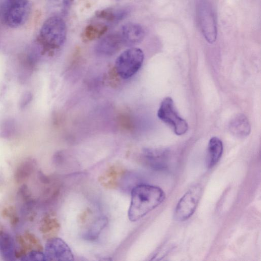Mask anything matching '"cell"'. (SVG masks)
Masks as SVG:
<instances>
[{"instance_id": "obj_18", "label": "cell", "mask_w": 261, "mask_h": 261, "mask_svg": "<svg viewBox=\"0 0 261 261\" xmlns=\"http://www.w3.org/2000/svg\"><path fill=\"white\" fill-rule=\"evenodd\" d=\"M107 27L103 24L88 25L83 33V38L86 41H91L99 38L107 31Z\"/></svg>"}, {"instance_id": "obj_10", "label": "cell", "mask_w": 261, "mask_h": 261, "mask_svg": "<svg viewBox=\"0 0 261 261\" xmlns=\"http://www.w3.org/2000/svg\"><path fill=\"white\" fill-rule=\"evenodd\" d=\"M123 44L120 34L113 33L102 38L97 43L95 49L99 54L111 56L117 53Z\"/></svg>"}, {"instance_id": "obj_15", "label": "cell", "mask_w": 261, "mask_h": 261, "mask_svg": "<svg viewBox=\"0 0 261 261\" xmlns=\"http://www.w3.org/2000/svg\"><path fill=\"white\" fill-rule=\"evenodd\" d=\"M127 11L121 8H107L97 11L96 15L97 17L109 22L119 21L125 17Z\"/></svg>"}, {"instance_id": "obj_12", "label": "cell", "mask_w": 261, "mask_h": 261, "mask_svg": "<svg viewBox=\"0 0 261 261\" xmlns=\"http://www.w3.org/2000/svg\"><path fill=\"white\" fill-rule=\"evenodd\" d=\"M229 128L233 135L239 138L248 136L251 129L249 120L242 114H239L232 118L229 123Z\"/></svg>"}, {"instance_id": "obj_6", "label": "cell", "mask_w": 261, "mask_h": 261, "mask_svg": "<svg viewBox=\"0 0 261 261\" xmlns=\"http://www.w3.org/2000/svg\"><path fill=\"white\" fill-rule=\"evenodd\" d=\"M158 116L162 121L170 125L177 135H182L188 129V123L178 115L174 102L170 97H166L162 101Z\"/></svg>"}, {"instance_id": "obj_3", "label": "cell", "mask_w": 261, "mask_h": 261, "mask_svg": "<svg viewBox=\"0 0 261 261\" xmlns=\"http://www.w3.org/2000/svg\"><path fill=\"white\" fill-rule=\"evenodd\" d=\"M31 11L29 0H4L0 8V17L7 26L17 28L27 21Z\"/></svg>"}, {"instance_id": "obj_5", "label": "cell", "mask_w": 261, "mask_h": 261, "mask_svg": "<svg viewBox=\"0 0 261 261\" xmlns=\"http://www.w3.org/2000/svg\"><path fill=\"white\" fill-rule=\"evenodd\" d=\"M199 25L206 40L211 44L217 36L215 15L211 3L207 0H199L197 7Z\"/></svg>"}, {"instance_id": "obj_1", "label": "cell", "mask_w": 261, "mask_h": 261, "mask_svg": "<svg viewBox=\"0 0 261 261\" xmlns=\"http://www.w3.org/2000/svg\"><path fill=\"white\" fill-rule=\"evenodd\" d=\"M165 198L164 192L159 187L145 184L136 185L131 191L129 220L138 221L160 205Z\"/></svg>"}, {"instance_id": "obj_17", "label": "cell", "mask_w": 261, "mask_h": 261, "mask_svg": "<svg viewBox=\"0 0 261 261\" xmlns=\"http://www.w3.org/2000/svg\"><path fill=\"white\" fill-rule=\"evenodd\" d=\"M36 161L32 158L24 160L17 168L15 174V178L17 182H20L27 178L34 170Z\"/></svg>"}, {"instance_id": "obj_19", "label": "cell", "mask_w": 261, "mask_h": 261, "mask_svg": "<svg viewBox=\"0 0 261 261\" xmlns=\"http://www.w3.org/2000/svg\"><path fill=\"white\" fill-rule=\"evenodd\" d=\"M33 94L30 91H24L21 95L19 102L18 107L20 110H25L32 102L33 99Z\"/></svg>"}, {"instance_id": "obj_13", "label": "cell", "mask_w": 261, "mask_h": 261, "mask_svg": "<svg viewBox=\"0 0 261 261\" xmlns=\"http://www.w3.org/2000/svg\"><path fill=\"white\" fill-rule=\"evenodd\" d=\"M13 237L7 232L0 231V254L5 260H15V246Z\"/></svg>"}, {"instance_id": "obj_4", "label": "cell", "mask_w": 261, "mask_h": 261, "mask_svg": "<svg viewBox=\"0 0 261 261\" xmlns=\"http://www.w3.org/2000/svg\"><path fill=\"white\" fill-rule=\"evenodd\" d=\"M144 57V53L139 48L126 49L116 60L114 67L117 74L124 80L130 78L141 67Z\"/></svg>"}, {"instance_id": "obj_8", "label": "cell", "mask_w": 261, "mask_h": 261, "mask_svg": "<svg viewBox=\"0 0 261 261\" xmlns=\"http://www.w3.org/2000/svg\"><path fill=\"white\" fill-rule=\"evenodd\" d=\"M46 260H73L70 247L62 239L52 238L46 242L44 250Z\"/></svg>"}, {"instance_id": "obj_11", "label": "cell", "mask_w": 261, "mask_h": 261, "mask_svg": "<svg viewBox=\"0 0 261 261\" xmlns=\"http://www.w3.org/2000/svg\"><path fill=\"white\" fill-rule=\"evenodd\" d=\"M120 34L123 44L132 46L142 41L145 32L140 25L130 22L125 24L122 27Z\"/></svg>"}, {"instance_id": "obj_16", "label": "cell", "mask_w": 261, "mask_h": 261, "mask_svg": "<svg viewBox=\"0 0 261 261\" xmlns=\"http://www.w3.org/2000/svg\"><path fill=\"white\" fill-rule=\"evenodd\" d=\"M17 124L16 120L12 117L4 119L0 123V137L9 139L16 134Z\"/></svg>"}, {"instance_id": "obj_9", "label": "cell", "mask_w": 261, "mask_h": 261, "mask_svg": "<svg viewBox=\"0 0 261 261\" xmlns=\"http://www.w3.org/2000/svg\"><path fill=\"white\" fill-rule=\"evenodd\" d=\"M141 160L145 165L155 170H164L168 166L169 152L163 149L145 148Z\"/></svg>"}, {"instance_id": "obj_21", "label": "cell", "mask_w": 261, "mask_h": 261, "mask_svg": "<svg viewBox=\"0 0 261 261\" xmlns=\"http://www.w3.org/2000/svg\"><path fill=\"white\" fill-rule=\"evenodd\" d=\"M106 220L103 218L99 219L95 224L93 225L91 230L89 232L87 237L92 238H95L100 231L106 224Z\"/></svg>"}, {"instance_id": "obj_14", "label": "cell", "mask_w": 261, "mask_h": 261, "mask_svg": "<svg viewBox=\"0 0 261 261\" xmlns=\"http://www.w3.org/2000/svg\"><path fill=\"white\" fill-rule=\"evenodd\" d=\"M223 150V143L219 138L214 137L210 140L207 154L208 167L212 168L218 162L222 156Z\"/></svg>"}, {"instance_id": "obj_20", "label": "cell", "mask_w": 261, "mask_h": 261, "mask_svg": "<svg viewBox=\"0 0 261 261\" xmlns=\"http://www.w3.org/2000/svg\"><path fill=\"white\" fill-rule=\"evenodd\" d=\"M22 260H46L44 253L38 251H32L22 256Z\"/></svg>"}, {"instance_id": "obj_2", "label": "cell", "mask_w": 261, "mask_h": 261, "mask_svg": "<svg viewBox=\"0 0 261 261\" xmlns=\"http://www.w3.org/2000/svg\"><path fill=\"white\" fill-rule=\"evenodd\" d=\"M66 34V25L64 20L58 16H51L43 23L39 39L44 49L55 50L64 44Z\"/></svg>"}, {"instance_id": "obj_7", "label": "cell", "mask_w": 261, "mask_h": 261, "mask_svg": "<svg viewBox=\"0 0 261 261\" xmlns=\"http://www.w3.org/2000/svg\"><path fill=\"white\" fill-rule=\"evenodd\" d=\"M202 190L201 186L196 184L182 196L175 209L174 217L176 220L186 221L193 214L199 201Z\"/></svg>"}]
</instances>
